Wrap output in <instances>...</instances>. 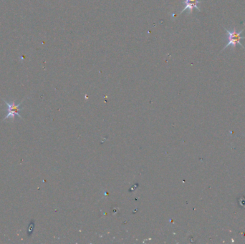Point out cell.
Listing matches in <instances>:
<instances>
[{
  "instance_id": "obj_3",
  "label": "cell",
  "mask_w": 245,
  "mask_h": 244,
  "mask_svg": "<svg viewBox=\"0 0 245 244\" xmlns=\"http://www.w3.org/2000/svg\"><path fill=\"white\" fill-rule=\"evenodd\" d=\"M200 3H201V2L199 1V0H185L184 2H183V4H184V8H183V10L181 12L180 14L183 13V12L187 10V9L189 11L188 14H192L193 12L194 9H196L198 11L201 12V9H200L199 8V7H198V4Z\"/></svg>"
},
{
  "instance_id": "obj_2",
  "label": "cell",
  "mask_w": 245,
  "mask_h": 244,
  "mask_svg": "<svg viewBox=\"0 0 245 244\" xmlns=\"http://www.w3.org/2000/svg\"><path fill=\"white\" fill-rule=\"evenodd\" d=\"M4 103L7 105L8 108V114L4 118V120L8 119V118H12V119H14L15 116H17L20 119H22V117L20 114V112L22 110V109L20 108V106L21 105V104L22 103V102H21V103L19 104H16L15 102H12V103H7L6 100H4Z\"/></svg>"
},
{
  "instance_id": "obj_1",
  "label": "cell",
  "mask_w": 245,
  "mask_h": 244,
  "mask_svg": "<svg viewBox=\"0 0 245 244\" xmlns=\"http://www.w3.org/2000/svg\"><path fill=\"white\" fill-rule=\"evenodd\" d=\"M224 29L226 30V32H227V44H226V46L224 47L221 52L224 50V49H227L229 46H232V49H234L236 48L237 45H240L242 48L245 49V47H244L243 44L241 43V40L245 39V37H242L241 35L242 33L244 32V30H242L240 32H237L235 28H234V30L232 31L227 30V28H224Z\"/></svg>"
}]
</instances>
